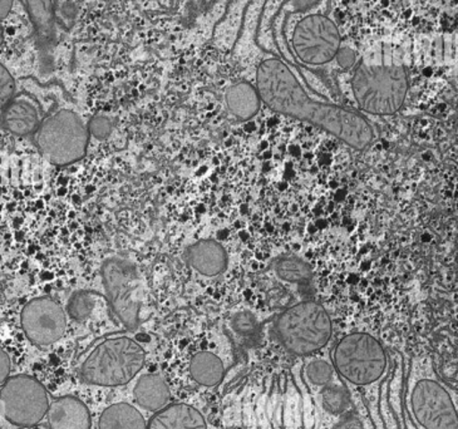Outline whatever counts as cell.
<instances>
[{"mask_svg":"<svg viewBox=\"0 0 458 429\" xmlns=\"http://www.w3.org/2000/svg\"><path fill=\"white\" fill-rule=\"evenodd\" d=\"M257 89L271 110L317 124L357 150L366 148L375 137L369 121L360 114L310 98L282 59L267 58L259 64Z\"/></svg>","mask_w":458,"mask_h":429,"instance_id":"1","label":"cell"},{"mask_svg":"<svg viewBox=\"0 0 458 429\" xmlns=\"http://www.w3.org/2000/svg\"><path fill=\"white\" fill-rule=\"evenodd\" d=\"M146 363L141 345L127 337L108 338L96 345L80 368L86 383L118 387L129 383Z\"/></svg>","mask_w":458,"mask_h":429,"instance_id":"2","label":"cell"},{"mask_svg":"<svg viewBox=\"0 0 458 429\" xmlns=\"http://www.w3.org/2000/svg\"><path fill=\"white\" fill-rule=\"evenodd\" d=\"M354 98L360 110L388 116L400 111L408 92L403 65H358L352 80Z\"/></svg>","mask_w":458,"mask_h":429,"instance_id":"3","label":"cell"},{"mask_svg":"<svg viewBox=\"0 0 458 429\" xmlns=\"http://www.w3.org/2000/svg\"><path fill=\"white\" fill-rule=\"evenodd\" d=\"M332 332L328 313L313 301L289 307L276 322L280 341L295 356H310L323 349L329 343Z\"/></svg>","mask_w":458,"mask_h":429,"instance_id":"4","label":"cell"},{"mask_svg":"<svg viewBox=\"0 0 458 429\" xmlns=\"http://www.w3.org/2000/svg\"><path fill=\"white\" fill-rule=\"evenodd\" d=\"M388 358L381 343L366 332L343 338L333 354V368L351 384L369 385L387 371Z\"/></svg>","mask_w":458,"mask_h":429,"instance_id":"5","label":"cell"},{"mask_svg":"<svg viewBox=\"0 0 458 429\" xmlns=\"http://www.w3.org/2000/svg\"><path fill=\"white\" fill-rule=\"evenodd\" d=\"M89 129L77 114L61 110L46 118L36 130L39 151L51 163L64 166L80 161L86 155Z\"/></svg>","mask_w":458,"mask_h":429,"instance_id":"6","label":"cell"},{"mask_svg":"<svg viewBox=\"0 0 458 429\" xmlns=\"http://www.w3.org/2000/svg\"><path fill=\"white\" fill-rule=\"evenodd\" d=\"M106 293L112 310L130 331L140 324V275L135 264L111 257L102 264Z\"/></svg>","mask_w":458,"mask_h":429,"instance_id":"7","label":"cell"},{"mask_svg":"<svg viewBox=\"0 0 458 429\" xmlns=\"http://www.w3.org/2000/svg\"><path fill=\"white\" fill-rule=\"evenodd\" d=\"M48 394L40 382L30 375H15L0 390L3 415L18 427H33L47 416Z\"/></svg>","mask_w":458,"mask_h":429,"instance_id":"8","label":"cell"},{"mask_svg":"<svg viewBox=\"0 0 458 429\" xmlns=\"http://www.w3.org/2000/svg\"><path fill=\"white\" fill-rule=\"evenodd\" d=\"M292 46L301 63L324 65L332 62L341 49V32L327 15H307L294 28Z\"/></svg>","mask_w":458,"mask_h":429,"instance_id":"9","label":"cell"},{"mask_svg":"<svg viewBox=\"0 0 458 429\" xmlns=\"http://www.w3.org/2000/svg\"><path fill=\"white\" fill-rule=\"evenodd\" d=\"M416 421L425 429H458L457 409L438 382L422 379L411 397Z\"/></svg>","mask_w":458,"mask_h":429,"instance_id":"10","label":"cell"},{"mask_svg":"<svg viewBox=\"0 0 458 429\" xmlns=\"http://www.w3.org/2000/svg\"><path fill=\"white\" fill-rule=\"evenodd\" d=\"M24 334L37 345H51L64 337L65 315L62 307L51 298H37L21 310Z\"/></svg>","mask_w":458,"mask_h":429,"instance_id":"11","label":"cell"},{"mask_svg":"<svg viewBox=\"0 0 458 429\" xmlns=\"http://www.w3.org/2000/svg\"><path fill=\"white\" fill-rule=\"evenodd\" d=\"M2 123L4 129L17 136L36 133L40 126V110L36 99L27 93L14 96L3 108Z\"/></svg>","mask_w":458,"mask_h":429,"instance_id":"12","label":"cell"},{"mask_svg":"<svg viewBox=\"0 0 458 429\" xmlns=\"http://www.w3.org/2000/svg\"><path fill=\"white\" fill-rule=\"evenodd\" d=\"M28 17L37 33L42 61L48 63L55 45V14L53 0H23Z\"/></svg>","mask_w":458,"mask_h":429,"instance_id":"13","label":"cell"},{"mask_svg":"<svg viewBox=\"0 0 458 429\" xmlns=\"http://www.w3.org/2000/svg\"><path fill=\"white\" fill-rule=\"evenodd\" d=\"M51 429H90V415L86 404L73 397H64L49 404Z\"/></svg>","mask_w":458,"mask_h":429,"instance_id":"14","label":"cell"},{"mask_svg":"<svg viewBox=\"0 0 458 429\" xmlns=\"http://www.w3.org/2000/svg\"><path fill=\"white\" fill-rule=\"evenodd\" d=\"M148 429H208L204 416L186 403L173 404L158 410Z\"/></svg>","mask_w":458,"mask_h":429,"instance_id":"15","label":"cell"},{"mask_svg":"<svg viewBox=\"0 0 458 429\" xmlns=\"http://www.w3.org/2000/svg\"><path fill=\"white\" fill-rule=\"evenodd\" d=\"M186 260L190 265L202 275H219L225 270L227 257L219 242L202 240L196 242L186 251Z\"/></svg>","mask_w":458,"mask_h":429,"instance_id":"16","label":"cell"},{"mask_svg":"<svg viewBox=\"0 0 458 429\" xmlns=\"http://www.w3.org/2000/svg\"><path fill=\"white\" fill-rule=\"evenodd\" d=\"M133 396L142 408L158 412L166 408L171 391L162 375L146 374L137 382Z\"/></svg>","mask_w":458,"mask_h":429,"instance_id":"17","label":"cell"},{"mask_svg":"<svg viewBox=\"0 0 458 429\" xmlns=\"http://www.w3.org/2000/svg\"><path fill=\"white\" fill-rule=\"evenodd\" d=\"M225 99L227 107L239 120H250L260 108L261 99L258 89L248 82H239L230 87Z\"/></svg>","mask_w":458,"mask_h":429,"instance_id":"18","label":"cell"},{"mask_svg":"<svg viewBox=\"0 0 458 429\" xmlns=\"http://www.w3.org/2000/svg\"><path fill=\"white\" fill-rule=\"evenodd\" d=\"M98 429H148L143 416L129 403H116L102 413Z\"/></svg>","mask_w":458,"mask_h":429,"instance_id":"19","label":"cell"},{"mask_svg":"<svg viewBox=\"0 0 458 429\" xmlns=\"http://www.w3.org/2000/svg\"><path fill=\"white\" fill-rule=\"evenodd\" d=\"M190 373L196 383L204 387H214L223 381L225 368L219 357L210 351H200L192 358Z\"/></svg>","mask_w":458,"mask_h":429,"instance_id":"20","label":"cell"},{"mask_svg":"<svg viewBox=\"0 0 458 429\" xmlns=\"http://www.w3.org/2000/svg\"><path fill=\"white\" fill-rule=\"evenodd\" d=\"M96 299H98V295L90 293V291L80 290L72 294L67 307L71 318L77 322H84L89 319L95 309Z\"/></svg>","mask_w":458,"mask_h":429,"instance_id":"21","label":"cell"},{"mask_svg":"<svg viewBox=\"0 0 458 429\" xmlns=\"http://www.w3.org/2000/svg\"><path fill=\"white\" fill-rule=\"evenodd\" d=\"M276 273L280 279L289 282H307L311 278L310 267L299 259H282L276 263Z\"/></svg>","mask_w":458,"mask_h":429,"instance_id":"22","label":"cell"},{"mask_svg":"<svg viewBox=\"0 0 458 429\" xmlns=\"http://www.w3.org/2000/svg\"><path fill=\"white\" fill-rule=\"evenodd\" d=\"M349 393L344 387L339 385H328L322 391L323 408L332 415H342L349 406Z\"/></svg>","mask_w":458,"mask_h":429,"instance_id":"23","label":"cell"},{"mask_svg":"<svg viewBox=\"0 0 458 429\" xmlns=\"http://www.w3.org/2000/svg\"><path fill=\"white\" fill-rule=\"evenodd\" d=\"M335 368L327 360H313L308 365L305 373H307L308 381L311 384L323 387V385L329 384L332 382L333 375H335Z\"/></svg>","mask_w":458,"mask_h":429,"instance_id":"24","label":"cell"},{"mask_svg":"<svg viewBox=\"0 0 458 429\" xmlns=\"http://www.w3.org/2000/svg\"><path fill=\"white\" fill-rule=\"evenodd\" d=\"M15 80L11 71L0 62V110L5 107L15 96Z\"/></svg>","mask_w":458,"mask_h":429,"instance_id":"25","label":"cell"},{"mask_svg":"<svg viewBox=\"0 0 458 429\" xmlns=\"http://www.w3.org/2000/svg\"><path fill=\"white\" fill-rule=\"evenodd\" d=\"M233 332L240 337H252L258 332V320L254 314L242 312L236 314L232 320Z\"/></svg>","mask_w":458,"mask_h":429,"instance_id":"26","label":"cell"},{"mask_svg":"<svg viewBox=\"0 0 458 429\" xmlns=\"http://www.w3.org/2000/svg\"><path fill=\"white\" fill-rule=\"evenodd\" d=\"M112 130H114V124H112L110 118L104 116L93 118L89 126L90 135L98 139H107L111 135Z\"/></svg>","mask_w":458,"mask_h":429,"instance_id":"27","label":"cell"},{"mask_svg":"<svg viewBox=\"0 0 458 429\" xmlns=\"http://www.w3.org/2000/svg\"><path fill=\"white\" fill-rule=\"evenodd\" d=\"M335 59L342 68L349 70L355 63V53L353 49L348 48V46H341Z\"/></svg>","mask_w":458,"mask_h":429,"instance_id":"28","label":"cell"},{"mask_svg":"<svg viewBox=\"0 0 458 429\" xmlns=\"http://www.w3.org/2000/svg\"><path fill=\"white\" fill-rule=\"evenodd\" d=\"M12 371V360L9 354L4 349L0 348V385L5 383L8 381L9 375Z\"/></svg>","mask_w":458,"mask_h":429,"instance_id":"29","label":"cell"},{"mask_svg":"<svg viewBox=\"0 0 458 429\" xmlns=\"http://www.w3.org/2000/svg\"><path fill=\"white\" fill-rule=\"evenodd\" d=\"M17 0H0V23L7 21L13 13Z\"/></svg>","mask_w":458,"mask_h":429,"instance_id":"30","label":"cell"},{"mask_svg":"<svg viewBox=\"0 0 458 429\" xmlns=\"http://www.w3.org/2000/svg\"><path fill=\"white\" fill-rule=\"evenodd\" d=\"M335 429H366L364 428L363 423L360 421V418L354 416H345L343 421L339 422L335 425Z\"/></svg>","mask_w":458,"mask_h":429,"instance_id":"31","label":"cell"},{"mask_svg":"<svg viewBox=\"0 0 458 429\" xmlns=\"http://www.w3.org/2000/svg\"><path fill=\"white\" fill-rule=\"evenodd\" d=\"M3 43H4V30H3L2 24H0V48H2Z\"/></svg>","mask_w":458,"mask_h":429,"instance_id":"32","label":"cell"}]
</instances>
